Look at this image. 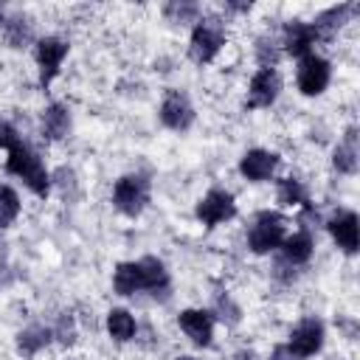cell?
<instances>
[{"mask_svg":"<svg viewBox=\"0 0 360 360\" xmlns=\"http://www.w3.org/2000/svg\"><path fill=\"white\" fill-rule=\"evenodd\" d=\"M284 231H287V219L278 211H259L248 233V248L253 253H270L284 242Z\"/></svg>","mask_w":360,"mask_h":360,"instance_id":"cell-4","label":"cell"},{"mask_svg":"<svg viewBox=\"0 0 360 360\" xmlns=\"http://www.w3.org/2000/svg\"><path fill=\"white\" fill-rule=\"evenodd\" d=\"M256 59H259V65L262 68H273L276 62H278V48H276V42L270 39H259V45H256Z\"/></svg>","mask_w":360,"mask_h":360,"instance_id":"cell-29","label":"cell"},{"mask_svg":"<svg viewBox=\"0 0 360 360\" xmlns=\"http://www.w3.org/2000/svg\"><path fill=\"white\" fill-rule=\"evenodd\" d=\"M278 90H281V79H278L276 68H259L253 73L250 84H248V101H245V107H250V110L270 107L276 101Z\"/></svg>","mask_w":360,"mask_h":360,"instance_id":"cell-8","label":"cell"},{"mask_svg":"<svg viewBox=\"0 0 360 360\" xmlns=\"http://www.w3.org/2000/svg\"><path fill=\"white\" fill-rule=\"evenodd\" d=\"M214 309H217V315H219V321H225V323H239V318H242V309L228 298V295H217V304H214Z\"/></svg>","mask_w":360,"mask_h":360,"instance_id":"cell-28","label":"cell"},{"mask_svg":"<svg viewBox=\"0 0 360 360\" xmlns=\"http://www.w3.org/2000/svg\"><path fill=\"white\" fill-rule=\"evenodd\" d=\"M14 143H20V135H17V129L6 121V118H0V149H11Z\"/></svg>","mask_w":360,"mask_h":360,"instance_id":"cell-30","label":"cell"},{"mask_svg":"<svg viewBox=\"0 0 360 360\" xmlns=\"http://www.w3.org/2000/svg\"><path fill=\"white\" fill-rule=\"evenodd\" d=\"M51 338H53L51 329L34 323V326H28L17 335V349H20V354H37L39 349H45L51 343Z\"/></svg>","mask_w":360,"mask_h":360,"instance_id":"cell-22","label":"cell"},{"mask_svg":"<svg viewBox=\"0 0 360 360\" xmlns=\"http://www.w3.org/2000/svg\"><path fill=\"white\" fill-rule=\"evenodd\" d=\"M278 202L281 205H307V186L298 177H284L278 180Z\"/></svg>","mask_w":360,"mask_h":360,"instance_id":"cell-23","label":"cell"},{"mask_svg":"<svg viewBox=\"0 0 360 360\" xmlns=\"http://www.w3.org/2000/svg\"><path fill=\"white\" fill-rule=\"evenodd\" d=\"M62 346H70L76 340V323H73V315L70 312H62L59 321H56V329L51 332Z\"/></svg>","mask_w":360,"mask_h":360,"instance_id":"cell-27","label":"cell"},{"mask_svg":"<svg viewBox=\"0 0 360 360\" xmlns=\"http://www.w3.org/2000/svg\"><path fill=\"white\" fill-rule=\"evenodd\" d=\"M6 169L11 174H17L37 197H45L51 191V174L45 169V163L39 160V155L28 146V143H14L8 149V160H6Z\"/></svg>","mask_w":360,"mask_h":360,"instance_id":"cell-1","label":"cell"},{"mask_svg":"<svg viewBox=\"0 0 360 360\" xmlns=\"http://www.w3.org/2000/svg\"><path fill=\"white\" fill-rule=\"evenodd\" d=\"M225 45V28L217 17H202L197 20L194 31H191V42H188V56L197 62V65H208L219 48Z\"/></svg>","mask_w":360,"mask_h":360,"instance_id":"cell-2","label":"cell"},{"mask_svg":"<svg viewBox=\"0 0 360 360\" xmlns=\"http://www.w3.org/2000/svg\"><path fill=\"white\" fill-rule=\"evenodd\" d=\"M312 248H315V245H312L309 231H298V233H292V236H284V242H281V259L290 262L292 267L307 264L309 256H312Z\"/></svg>","mask_w":360,"mask_h":360,"instance_id":"cell-17","label":"cell"},{"mask_svg":"<svg viewBox=\"0 0 360 360\" xmlns=\"http://www.w3.org/2000/svg\"><path fill=\"white\" fill-rule=\"evenodd\" d=\"M197 219L208 228L225 222V219H233L236 217V202H233V194L225 191V188H211L200 202H197Z\"/></svg>","mask_w":360,"mask_h":360,"instance_id":"cell-5","label":"cell"},{"mask_svg":"<svg viewBox=\"0 0 360 360\" xmlns=\"http://www.w3.org/2000/svg\"><path fill=\"white\" fill-rule=\"evenodd\" d=\"M231 11H250V3H228Z\"/></svg>","mask_w":360,"mask_h":360,"instance_id":"cell-33","label":"cell"},{"mask_svg":"<svg viewBox=\"0 0 360 360\" xmlns=\"http://www.w3.org/2000/svg\"><path fill=\"white\" fill-rule=\"evenodd\" d=\"M177 323L191 338V343H197V346H208L214 338V318L205 309H183L177 315Z\"/></svg>","mask_w":360,"mask_h":360,"instance_id":"cell-13","label":"cell"},{"mask_svg":"<svg viewBox=\"0 0 360 360\" xmlns=\"http://www.w3.org/2000/svg\"><path fill=\"white\" fill-rule=\"evenodd\" d=\"M273 360H304V357H301V354H295L287 343H281V346H276V349H273Z\"/></svg>","mask_w":360,"mask_h":360,"instance_id":"cell-31","label":"cell"},{"mask_svg":"<svg viewBox=\"0 0 360 360\" xmlns=\"http://www.w3.org/2000/svg\"><path fill=\"white\" fill-rule=\"evenodd\" d=\"M65 56H68V42L65 39H59V37H42L37 42V65H39V84L42 87H48L56 79Z\"/></svg>","mask_w":360,"mask_h":360,"instance_id":"cell-7","label":"cell"},{"mask_svg":"<svg viewBox=\"0 0 360 360\" xmlns=\"http://www.w3.org/2000/svg\"><path fill=\"white\" fill-rule=\"evenodd\" d=\"M295 354L301 357H312L315 352H321L323 346V323L318 318H304L295 323V329L290 332V343H287Z\"/></svg>","mask_w":360,"mask_h":360,"instance_id":"cell-10","label":"cell"},{"mask_svg":"<svg viewBox=\"0 0 360 360\" xmlns=\"http://www.w3.org/2000/svg\"><path fill=\"white\" fill-rule=\"evenodd\" d=\"M160 121L174 132L188 129L194 124V107H191L188 96L180 90H169L163 96V104H160Z\"/></svg>","mask_w":360,"mask_h":360,"instance_id":"cell-9","label":"cell"},{"mask_svg":"<svg viewBox=\"0 0 360 360\" xmlns=\"http://www.w3.org/2000/svg\"><path fill=\"white\" fill-rule=\"evenodd\" d=\"M20 214V197L11 186H0V228L11 225Z\"/></svg>","mask_w":360,"mask_h":360,"instance_id":"cell-25","label":"cell"},{"mask_svg":"<svg viewBox=\"0 0 360 360\" xmlns=\"http://www.w3.org/2000/svg\"><path fill=\"white\" fill-rule=\"evenodd\" d=\"M329 79H332V68H329V62L323 56H315V53L301 56V65H298V90L304 96H321L329 87Z\"/></svg>","mask_w":360,"mask_h":360,"instance_id":"cell-6","label":"cell"},{"mask_svg":"<svg viewBox=\"0 0 360 360\" xmlns=\"http://www.w3.org/2000/svg\"><path fill=\"white\" fill-rule=\"evenodd\" d=\"M228 360H259V357H256V352L242 349V352H236V354H233V357H228Z\"/></svg>","mask_w":360,"mask_h":360,"instance_id":"cell-32","label":"cell"},{"mask_svg":"<svg viewBox=\"0 0 360 360\" xmlns=\"http://www.w3.org/2000/svg\"><path fill=\"white\" fill-rule=\"evenodd\" d=\"M6 42L11 48H22L31 39V20L25 14H14L11 20H6Z\"/></svg>","mask_w":360,"mask_h":360,"instance_id":"cell-24","label":"cell"},{"mask_svg":"<svg viewBox=\"0 0 360 360\" xmlns=\"http://www.w3.org/2000/svg\"><path fill=\"white\" fill-rule=\"evenodd\" d=\"M138 262H141V270H143V290H149L152 295H158V292L166 295V290H169V273H166L163 262L155 259V256H143Z\"/></svg>","mask_w":360,"mask_h":360,"instance_id":"cell-19","label":"cell"},{"mask_svg":"<svg viewBox=\"0 0 360 360\" xmlns=\"http://www.w3.org/2000/svg\"><path fill=\"white\" fill-rule=\"evenodd\" d=\"M276 166H278V155H276V152H267V149H250V152H245L242 160H239L242 177H248V180H253V183L267 180V177L276 172Z\"/></svg>","mask_w":360,"mask_h":360,"instance_id":"cell-15","label":"cell"},{"mask_svg":"<svg viewBox=\"0 0 360 360\" xmlns=\"http://www.w3.org/2000/svg\"><path fill=\"white\" fill-rule=\"evenodd\" d=\"M318 42V34L309 22H301V20H290L284 25V37H281V45L290 56H307L312 51V45Z\"/></svg>","mask_w":360,"mask_h":360,"instance_id":"cell-14","label":"cell"},{"mask_svg":"<svg viewBox=\"0 0 360 360\" xmlns=\"http://www.w3.org/2000/svg\"><path fill=\"white\" fill-rule=\"evenodd\" d=\"M332 239L338 242V248H343L346 253H357L360 248V222L354 211H338L329 222H326Z\"/></svg>","mask_w":360,"mask_h":360,"instance_id":"cell-11","label":"cell"},{"mask_svg":"<svg viewBox=\"0 0 360 360\" xmlns=\"http://www.w3.org/2000/svg\"><path fill=\"white\" fill-rule=\"evenodd\" d=\"M149 202V180L143 174H124L115 180L112 186V205L127 214V217H138Z\"/></svg>","mask_w":360,"mask_h":360,"instance_id":"cell-3","label":"cell"},{"mask_svg":"<svg viewBox=\"0 0 360 360\" xmlns=\"http://www.w3.org/2000/svg\"><path fill=\"white\" fill-rule=\"evenodd\" d=\"M177 360H194V357H177Z\"/></svg>","mask_w":360,"mask_h":360,"instance_id":"cell-35","label":"cell"},{"mask_svg":"<svg viewBox=\"0 0 360 360\" xmlns=\"http://www.w3.org/2000/svg\"><path fill=\"white\" fill-rule=\"evenodd\" d=\"M112 290L118 295H132L138 290H143V270L141 262H121L112 273Z\"/></svg>","mask_w":360,"mask_h":360,"instance_id":"cell-18","label":"cell"},{"mask_svg":"<svg viewBox=\"0 0 360 360\" xmlns=\"http://www.w3.org/2000/svg\"><path fill=\"white\" fill-rule=\"evenodd\" d=\"M197 6L194 3H166L163 6V14L172 20V22H188V20H194L197 17Z\"/></svg>","mask_w":360,"mask_h":360,"instance_id":"cell-26","label":"cell"},{"mask_svg":"<svg viewBox=\"0 0 360 360\" xmlns=\"http://www.w3.org/2000/svg\"><path fill=\"white\" fill-rule=\"evenodd\" d=\"M354 14H357V3H338V6H332L326 11H321L309 25L315 28L318 39H332Z\"/></svg>","mask_w":360,"mask_h":360,"instance_id":"cell-12","label":"cell"},{"mask_svg":"<svg viewBox=\"0 0 360 360\" xmlns=\"http://www.w3.org/2000/svg\"><path fill=\"white\" fill-rule=\"evenodd\" d=\"M357 158H360V149H357V129L349 127L343 141L335 146V155H332V163L338 172L343 174H354L357 172Z\"/></svg>","mask_w":360,"mask_h":360,"instance_id":"cell-16","label":"cell"},{"mask_svg":"<svg viewBox=\"0 0 360 360\" xmlns=\"http://www.w3.org/2000/svg\"><path fill=\"white\" fill-rule=\"evenodd\" d=\"M68 129H70L68 107H62V104L45 107V112H42V135H45L48 141H59V138L68 135Z\"/></svg>","mask_w":360,"mask_h":360,"instance_id":"cell-20","label":"cell"},{"mask_svg":"<svg viewBox=\"0 0 360 360\" xmlns=\"http://www.w3.org/2000/svg\"><path fill=\"white\" fill-rule=\"evenodd\" d=\"M0 25H6V14H3V8H0Z\"/></svg>","mask_w":360,"mask_h":360,"instance_id":"cell-34","label":"cell"},{"mask_svg":"<svg viewBox=\"0 0 360 360\" xmlns=\"http://www.w3.org/2000/svg\"><path fill=\"white\" fill-rule=\"evenodd\" d=\"M135 318L127 312V309H110L107 312V332H110V338L112 340H118V343H127V340H132L135 338Z\"/></svg>","mask_w":360,"mask_h":360,"instance_id":"cell-21","label":"cell"}]
</instances>
